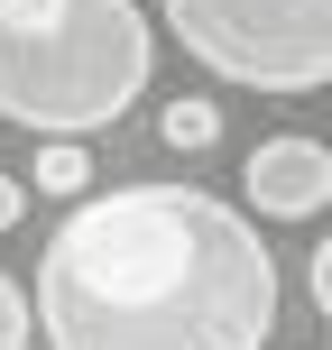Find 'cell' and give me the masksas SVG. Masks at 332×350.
Segmentation results:
<instances>
[{
  "label": "cell",
  "mask_w": 332,
  "mask_h": 350,
  "mask_svg": "<svg viewBox=\"0 0 332 350\" xmlns=\"http://www.w3.org/2000/svg\"><path fill=\"white\" fill-rule=\"evenodd\" d=\"M185 55L249 92L332 83V0H157Z\"/></svg>",
  "instance_id": "obj_3"
},
{
  "label": "cell",
  "mask_w": 332,
  "mask_h": 350,
  "mask_svg": "<svg viewBox=\"0 0 332 350\" xmlns=\"http://www.w3.org/2000/svg\"><path fill=\"white\" fill-rule=\"evenodd\" d=\"M240 193L259 221H314L332 203V148L323 139H259L240 157Z\"/></svg>",
  "instance_id": "obj_4"
},
{
  "label": "cell",
  "mask_w": 332,
  "mask_h": 350,
  "mask_svg": "<svg viewBox=\"0 0 332 350\" xmlns=\"http://www.w3.org/2000/svg\"><path fill=\"white\" fill-rule=\"evenodd\" d=\"M28 323L47 350H268L277 258L203 185H111L47 230Z\"/></svg>",
  "instance_id": "obj_1"
},
{
  "label": "cell",
  "mask_w": 332,
  "mask_h": 350,
  "mask_svg": "<svg viewBox=\"0 0 332 350\" xmlns=\"http://www.w3.org/2000/svg\"><path fill=\"white\" fill-rule=\"evenodd\" d=\"M18 185H37V193H84V185H92L84 139H37V175H18Z\"/></svg>",
  "instance_id": "obj_6"
},
{
  "label": "cell",
  "mask_w": 332,
  "mask_h": 350,
  "mask_svg": "<svg viewBox=\"0 0 332 350\" xmlns=\"http://www.w3.org/2000/svg\"><path fill=\"white\" fill-rule=\"evenodd\" d=\"M157 74L139 0H0V120L28 139H92Z\"/></svg>",
  "instance_id": "obj_2"
},
{
  "label": "cell",
  "mask_w": 332,
  "mask_h": 350,
  "mask_svg": "<svg viewBox=\"0 0 332 350\" xmlns=\"http://www.w3.org/2000/svg\"><path fill=\"white\" fill-rule=\"evenodd\" d=\"M305 295H314V314L332 323V240L314 249V258H305Z\"/></svg>",
  "instance_id": "obj_8"
},
{
  "label": "cell",
  "mask_w": 332,
  "mask_h": 350,
  "mask_svg": "<svg viewBox=\"0 0 332 350\" xmlns=\"http://www.w3.org/2000/svg\"><path fill=\"white\" fill-rule=\"evenodd\" d=\"M37 341V323H28V286L0 267V350H28Z\"/></svg>",
  "instance_id": "obj_7"
},
{
  "label": "cell",
  "mask_w": 332,
  "mask_h": 350,
  "mask_svg": "<svg viewBox=\"0 0 332 350\" xmlns=\"http://www.w3.org/2000/svg\"><path fill=\"white\" fill-rule=\"evenodd\" d=\"M157 139L175 148V157H203V148L222 139V111H212L203 92H185V102H166V111H157Z\"/></svg>",
  "instance_id": "obj_5"
},
{
  "label": "cell",
  "mask_w": 332,
  "mask_h": 350,
  "mask_svg": "<svg viewBox=\"0 0 332 350\" xmlns=\"http://www.w3.org/2000/svg\"><path fill=\"white\" fill-rule=\"evenodd\" d=\"M28 221V185H18V175H0V230H18Z\"/></svg>",
  "instance_id": "obj_9"
}]
</instances>
